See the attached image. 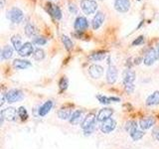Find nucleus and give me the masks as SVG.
I'll return each instance as SVG.
<instances>
[{"instance_id":"nucleus-1","label":"nucleus","mask_w":159,"mask_h":149,"mask_svg":"<svg viewBox=\"0 0 159 149\" xmlns=\"http://www.w3.org/2000/svg\"><path fill=\"white\" fill-rule=\"evenodd\" d=\"M122 83H123V87L125 92L128 93H131L134 91V81L136 79V74L135 72L131 70L130 68L126 69L125 71L123 72V77H122Z\"/></svg>"},{"instance_id":"nucleus-2","label":"nucleus","mask_w":159,"mask_h":149,"mask_svg":"<svg viewBox=\"0 0 159 149\" xmlns=\"http://www.w3.org/2000/svg\"><path fill=\"white\" fill-rule=\"evenodd\" d=\"M6 17L13 24H20L24 20V12L18 7H12L7 11Z\"/></svg>"},{"instance_id":"nucleus-3","label":"nucleus","mask_w":159,"mask_h":149,"mask_svg":"<svg viewBox=\"0 0 159 149\" xmlns=\"http://www.w3.org/2000/svg\"><path fill=\"white\" fill-rule=\"evenodd\" d=\"M80 7H81L82 11L89 16V15L94 14L97 12L98 5L96 0H81Z\"/></svg>"},{"instance_id":"nucleus-4","label":"nucleus","mask_w":159,"mask_h":149,"mask_svg":"<svg viewBox=\"0 0 159 149\" xmlns=\"http://www.w3.org/2000/svg\"><path fill=\"white\" fill-rule=\"evenodd\" d=\"M5 97H6V102L9 103H14L22 101L24 97V93L21 89L18 88H11L5 93Z\"/></svg>"},{"instance_id":"nucleus-5","label":"nucleus","mask_w":159,"mask_h":149,"mask_svg":"<svg viewBox=\"0 0 159 149\" xmlns=\"http://www.w3.org/2000/svg\"><path fill=\"white\" fill-rule=\"evenodd\" d=\"M18 116V111L14 107H7L1 111V124L3 123L4 119L8 121H15Z\"/></svg>"},{"instance_id":"nucleus-6","label":"nucleus","mask_w":159,"mask_h":149,"mask_svg":"<svg viewBox=\"0 0 159 149\" xmlns=\"http://www.w3.org/2000/svg\"><path fill=\"white\" fill-rule=\"evenodd\" d=\"M89 23L88 19L84 16H77L76 20L74 23V29L76 30V32H84L89 28Z\"/></svg>"},{"instance_id":"nucleus-7","label":"nucleus","mask_w":159,"mask_h":149,"mask_svg":"<svg viewBox=\"0 0 159 149\" xmlns=\"http://www.w3.org/2000/svg\"><path fill=\"white\" fill-rule=\"evenodd\" d=\"M159 60V54L157 53L156 49H150L149 51L145 54V56L143 58V64L145 66L149 67Z\"/></svg>"},{"instance_id":"nucleus-8","label":"nucleus","mask_w":159,"mask_h":149,"mask_svg":"<svg viewBox=\"0 0 159 149\" xmlns=\"http://www.w3.org/2000/svg\"><path fill=\"white\" fill-rule=\"evenodd\" d=\"M114 9L118 13H127L130 10V0H114Z\"/></svg>"},{"instance_id":"nucleus-9","label":"nucleus","mask_w":159,"mask_h":149,"mask_svg":"<svg viewBox=\"0 0 159 149\" xmlns=\"http://www.w3.org/2000/svg\"><path fill=\"white\" fill-rule=\"evenodd\" d=\"M116 127V121L114 120L113 118H108L107 120H104L101 122V125H99V129L102 133L108 134L112 132Z\"/></svg>"},{"instance_id":"nucleus-10","label":"nucleus","mask_w":159,"mask_h":149,"mask_svg":"<svg viewBox=\"0 0 159 149\" xmlns=\"http://www.w3.org/2000/svg\"><path fill=\"white\" fill-rule=\"evenodd\" d=\"M117 76H118V71L117 68L114 66V65L108 64V68L107 70V82L108 84H113L116 82L117 79Z\"/></svg>"},{"instance_id":"nucleus-11","label":"nucleus","mask_w":159,"mask_h":149,"mask_svg":"<svg viewBox=\"0 0 159 149\" xmlns=\"http://www.w3.org/2000/svg\"><path fill=\"white\" fill-rule=\"evenodd\" d=\"M84 117H86V115H84V111L83 109H77L73 112L71 118L69 119V122L73 125H78L80 123L82 124Z\"/></svg>"},{"instance_id":"nucleus-12","label":"nucleus","mask_w":159,"mask_h":149,"mask_svg":"<svg viewBox=\"0 0 159 149\" xmlns=\"http://www.w3.org/2000/svg\"><path fill=\"white\" fill-rule=\"evenodd\" d=\"M35 51V49H34V44L31 43V42H25L23 44V46L21 47V49L19 50V56L20 57H29V56H31V55L34 53Z\"/></svg>"},{"instance_id":"nucleus-13","label":"nucleus","mask_w":159,"mask_h":149,"mask_svg":"<svg viewBox=\"0 0 159 149\" xmlns=\"http://www.w3.org/2000/svg\"><path fill=\"white\" fill-rule=\"evenodd\" d=\"M103 72H104L103 67L98 64H93L89 68V74L93 79H101L103 74Z\"/></svg>"},{"instance_id":"nucleus-14","label":"nucleus","mask_w":159,"mask_h":149,"mask_svg":"<svg viewBox=\"0 0 159 149\" xmlns=\"http://www.w3.org/2000/svg\"><path fill=\"white\" fill-rule=\"evenodd\" d=\"M104 19H106V16L101 11H98L96 13V15L93 17L92 19V27L93 30H98L102 26V24L104 22Z\"/></svg>"},{"instance_id":"nucleus-15","label":"nucleus","mask_w":159,"mask_h":149,"mask_svg":"<svg viewBox=\"0 0 159 149\" xmlns=\"http://www.w3.org/2000/svg\"><path fill=\"white\" fill-rule=\"evenodd\" d=\"M96 117L97 116L94 113H93V112L88 113L86 115V117H84V119L83 120L82 124H81V127L83 128V130L96 125V119H97Z\"/></svg>"},{"instance_id":"nucleus-16","label":"nucleus","mask_w":159,"mask_h":149,"mask_svg":"<svg viewBox=\"0 0 159 149\" xmlns=\"http://www.w3.org/2000/svg\"><path fill=\"white\" fill-rule=\"evenodd\" d=\"M24 32H25V35H26L27 37L29 38H35L39 36V29L38 27L35 25L34 23H31L29 22L26 24V26L24 28Z\"/></svg>"},{"instance_id":"nucleus-17","label":"nucleus","mask_w":159,"mask_h":149,"mask_svg":"<svg viewBox=\"0 0 159 149\" xmlns=\"http://www.w3.org/2000/svg\"><path fill=\"white\" fill-rule=\"evenodd\" d=\"M73 112L74 111H73L72 106H62L58 111V117L60 119H62V120H69V119L71 118Z\"/></svg>"},{"instance_id":"nucleus-18","label":"nucleus","mask_w":159,"mask_h":149,"mask_svg":"<svg viewBox=\"0 0 159 149\" xmlns=\"http://www.w3.org/2000/svg\"><path fill=\"white\" fill-rule=\"evenodd\" d=\"M112 114H113V109L112 108L103 107L98 111V115H97V119H98V121L102 122V121L107 120V119H108V118H111Z\"/></svg>"},{"instance_id":"nucleus-19","label":"nucleus","mask_w":159,"mask_h":149,"mask_svg":"<svg viewBox=\"0 0 159 149\" xmlns=\"http://www.w3.org/2000/svg\"><path fill=\"white\" fill-rule=\"evenodd\" d=\"M47 11L53 18H55L56 20H60L62 18V11H61V9H60V7L57 6V5L52 4V3H48L47 4Z\"/></svg>"},{"instance_id":"nucleus-20","label":"nucleus","mask_w":159,"mask_h":149,"mask_svg":"<svg viewBox=\"0 0 159 149\" xmlns=\"http://www.w3.org/2000/svg\"><path fill=\"white\" fill-rule=\"evenodd\" d=\"M155 124V118L153 116H146L139 120V127L142 130H147Z\"/></svg>"},{"instance_id":"nucleus-21","label":"nucleus","mask_w":159,"mask_h":149,"mask_svg":"<svg viewBox=\"0 0 159 149\" xmlns=\"http://www.w3.org/2000/svg\"><path fill=\"white\" fill-rule=\"evenodd\" d=\"M52 108H53V102L52 101L45 102L38 109V115L41 116V117H44L45 115H47V114L51 111Z\"/></svg>"},{"instance_id":"nucleus-22","label":"nucleus","mask_w":159,"mask_h":149,"mask_svg":"<svg viewBox=\"0 0 159 149\" xmlns=\"http://www.w3.org/2000/svg\"><path fill=\"white\" fill-rule=\"evenodd\" d=\"M13 67L16 70H26L32 66V64L24 59H15L13 61Z\"/></svg>"},{"instance_id":"nucleus-23","label":"nucleus","mask_w":159,"mask_h":149,"mask_svg":"<svg viewBox=\"0 0 159 149\" xmlns=\"http://www.w3.org/2000/svg\"><path fill=\"white\" fill-rule=\"evenodd\" d=\"M145 103H146L147 106H158V104H159V92L156 91V92H154L153 93H151L150 96H149L146 98Z\"/></svg>"},{"instance_id":"nucleus-24","label":"nucleus","mask_w":159,"mask_h":149,"mask_svg":"<svg viewBox=\"0 0 159 149\" xmlns=\"http://www.w3.org/2000/svg\"><path fill=\"white\" fill-rule=\"evenodd\" d=\"M14 48L10 45H5V46L2 48L1 51V59L2 60H9L13 57L14 54Z\"/></svg>"},{"instance_id":"nucleus-25","label":"nucleus","mask_w":159,"mask_h":149,"mask_svg":"<svg viewBox=\"0 0 159 149\" xmlns=\"http://www.w3.org/2000/svg\"><path fill=\"white\" fill-rule=\"evenodd\" d=\"M11 43H12V46L13 48L16 50L17 52H19V50L21 49V47L23 46V41H22V37L20 35L16 34V35H13L11 37Z\"/></svg>"},{"instance_id":"nucleus-26","label":"nucleus","mask_w":159,"mask_h":149,"mask_svg":"<svg viewBox=\"0 0 159 149\" xmlns=\"http://www.w3.org/2000/svg\"><path fill=\"white\" fill-rule=\"evenodd\" d=\"M106 56H107V54L104 51H98V52H94L89 55V59L91 60L92 62H99V61L104 60Z\"/></svg>"},{"instance_id":"nucleus-27","label":"nucleus","mask_w":159,"mask_h":149,"mask_svg":"<svg viewBox=\"0 0 159 149\" xmlns=\"http://www.w3.org/2000/svg\"><path fill=\"white\" fill-rule=\"evenodd\" d=\"M138 126L137 125V122L135 120H128L126 123H125V126H124V128H125V130L130 134L132 133L133 131H135L136 129H138Z\"/></svg>"},{"instance_id":"nucleus-28","label":"nucleus","mask_w":159,"mask_h":149,"mask_svg":"<svg viewBox=\"0 0 159 149\" xmlns=\"http://www.w3.org/2000/svg\"><path fill=\"white\" fill-rule=\"evenodd\" d=\"M62 42H63L64 46H65V48H66L67 51H71V50L73 49L74 43L71 40V38H70L69 36H67V35H62Z\"/></svg>"},{"instance_id":"nucleus-29","label":"nucleus","mask_w":159,"mask_h":149,"mask_svg":"<svg viewBox=\"0 0 159 149\" xmlns=\"http://www.w3.org/2000/svg\"><path fill=\"white\" fill-rule=\"evenodd\" d=\"M45 52H44V50L42 49H40V48H37V49H35V51L33 53V58L34 60H36V61H42V60L45 59Z\"/></svg>"},{"instance_id":"nucleus-30","label":"nucleus","mask_w":159,"mask_h":149,"mask_svg":"<svg viewBox=\"0 0 159 149\" xmlns=\"http://www.w3.org/2000/svg\"><path fill=\"white\" fill-rule=\"evenodd\" d=\"M144 134L145 133H144V130H142V129H136L135 131H133L132 133L129 134V135H130V137L132 138V140L138 141L144 136Z\"/></svg>"},{"instance_id":"nucleus-31","label":"nucleus","mask_w":159,"mask_h":149,"mask_svg":"<svg viewBox=\"0 0 159 149\" xmlns=\"http://www.w3.org/2000/svg\"><path fill=\"white\" fill-rule=\"evenodd\" d=\"M69 86V81H68V79L67 78H61V79H60V82H59V88H60V93H63L65 92Z\"/></svg>"},{"instance_id":"nucleus-32","label":"nucleus","mask_w":159,"mask_h":149,"mask_svg":"<svg viewBox=\"0 0 159 149\" xmlns=\"http://www.w3.org/2000/svg\"><path fill=\"white\" fill-rule=\"evenodd\" d=\"M17 111H18V116L21 118V120H26V119L28 118V111H27V109L26 107H24V106H20L18 109H17Z\"/></svg>"},{"instance_id":"nucleus-33","label":"nucleus","mask_w":159,"mask_h":149,"mask_svg":"<svg viewBox=\"0 0 159 149\" xmlns=\"http://www.w3.org/2000/svg\"><path fill=\"white\" fill-rule=\"evenodd\" d=\"M32 43L37 45V46H44V45L47 44V39L45 37H42V36H37L33 39Z\"/></svg>"},{"instance_id":"nucleus-34","label":"nucleus","mask_w":159,"mask_h":149,"mask_svg":"<svg viewBox=\"0 0 159 149\" xmlns=\"http://www.w3.org/2000/svg\"><path fill=\"white\" fill-rule=\"evenodd\" d=\"M97 98H98V101L101 102L102 104H109V103L111 102V97H106V96H102V94H98Z\"/></svg>"},{"instance_id":"nucleus-35","label":"nucleus","mask_w":159,"mask_h":149,"mask_svg":"<svg viewBox=\"0 0 159 149\" xmlns=\"http://www.w3.org/2000/svg\"><path fill=\"white\" fill-rule=\"evenodd\" d=\"M144 43V36H139L137 37L134 41L132 42V46H139V45H142Z\"/></svg>"},{"instance_id":"nucleus-36","label":"nucleus","mask_w":159,"mask_h":149,"mask_svg":"<svg viewBox=\"0 0 159 149\" xmlns=\"http://www.w3.org/2000/svg\"><path fill=\"white\" fill-rule=\"evenodd\" d=\"M94 129H96V125H94V126H92V127H89V128H88V129H84V135H86V136L91 135V134L93 133Z\"/></svg>"},{"instance_id":"nucleus-37","label":"nucleus","mask_w":159,"mask_h":149,"mask_svg":"<svg viewBox=\"0 0 159 149\" xmlns=\"http://www.w3.org/2000/svg\"><path fill=\"white\" fill-rule=\"evenodd\" d=\"M69 11L72 14H77L78 13V7L75 4H70L69 5Z\"/></svg>"},{"instance_id":"nucleus-38","label":"nucleus","mask_w":159,"mask_h":149,"mask_svg":"<svg viewBox=\"0 0 159 149\" xmlns=\"http://www.w3.org/2000/svg\"><path fill=\"white\" fill-rule=\"evenodd\" d=\"M152 135H153V137L155 138L157 141H159V127H156V128L153 129Z\"/></svg>"},{"instance_id":"nucleus-39","label":"nucleus","mask_w":159,"mask_h":149,"mask_svg":"<svg viewBox=\"0 0 159 149\" xmlns=\"http://www.w3.org/2000/svg\"><path fill=\"white\" fill-rule=\"evenodd\" d=\"M111 102H120V98H119V97H111Z\"/></svg>"},{"instance_id":"nucleus-40","label":"nucleus","mask_w":159,"mask_h":149,"mask_svg":"<svg viewBox=\"0 0 159 149\" xmlns=\"http://www.w3.org/2000/svg\"><path fill=\"white\" fill-rule=\"evenodd\" d=\"M141 58H136V59H134V64L135 65H138L139 63H140V61H141ZM142 62H143V60H142Z\"/></svg>"},{"instance_id":"nucleus-41","label":"nucleus","mask_w":159,"mask_h":149,"mask_svg":"<svg viewBox=\"0 0 159 149\" xmlns=\"http://www.w3.org/2000/svg\"><path fill=\"white\" fill-rule=\"evenodd\" d=\"M5 7V0H1V9H4Z\"/></svg>"},{"instance_id":"nucleus-42","label":"nucleus","mask_w":159,"mask_h":149,"mask_svg":"<svg viewBox=\"0 0 159 149\" xmlns=\"http://www.w3.org/2000/svg\"><path fill=\"white\" fill-rule=\"evenodd\" d=\"M156 51H157V53L159 54V43L157 44V46H156Z\"/></svg>"},{"instance_id":"nucleus-43","label":"nucleus","mask_w":159,"mask_h":149,"mask_svg":"<svg viewBox=\"0 0 159 149\" xmlns=\"http://www.w3.org/2000/svg\"><path fill=\"white\" fill-rule=\"evenodd\" d=\"M136 1H141V0H136Z\"/></svg>"},{"instance_id":"nucleus-44","label":"nucleus","mask_w":159,"mask_h":149,"mask_svg":"<svg viewBox=\"0 0 159 149\" xmlns=\"http://www.w3.org/2000/svg\"><path fill=\"white\" fill-rule=\"evenodd\" d=\"M98 1H102V0H98Z\"/></svg>"}]
</instances>
